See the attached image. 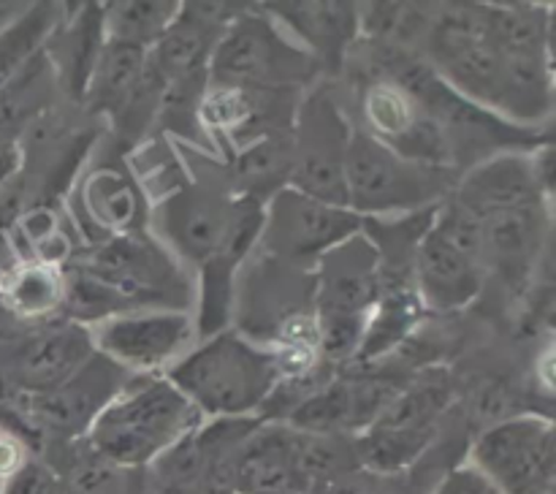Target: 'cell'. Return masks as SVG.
Returning <instances> with one entry per match:
<instances>
[{
    "label": "cell",
    "mask_w": 556,
    "mask_h": 494,
    "mask_svg": "<svg viewBox=\"0 0 556 494\" xmlns=\"http://www.w3.org/2000/svg\"><path fill=\"white\" fill-rule=\"evenodd\" d=\"M424 63L465 101L494 109L525 128L552 114V65L535 54H508L486 36L481 3L443 5L424 36Z\"/></svg>",
    "instance_id": "1"
},
{
    "label": "cell",
    "mask_w": 556,
    "mask_h": 494,
    "mask_svg": "<svg viewBox=\"0 0 556 494\" xmlns=\"http://www.w3.org/2000/svg\"><path fill=\"white\" fill-rule=\"evenodd\" d=\"M201 413L166 378L130 380L92 421V454L112 467H144L199 429Z\"/></svg>",
    "instance_id": "2"
},
{
    "label": "cell",
    "mask_w": 556,
    "mask_h": 494,
    "mask_svg": "<svg viewBox=\"0 0 556 494\" xmlns=\"http://www.w3.org/2000/svg\"><path fill=\"white\" fill-rule=\"evenodd\" d=\"M275 353L261 351L233 331H217L168 369V383L182 391L199 413L239 418L275 394L280 383Z\"/></svg>",
    "instance_id": "3"
},
{
    "label": "cell",
    "mask_w": 556,
    "mask_h": 494,
    "mask_svg": "<svg viewBox=\"0 0 556 494\" xmlns=\"http://www.w3.org/2000/svg\"><path fill=\"white\" fill-rule=\"evenodd\" d=\"M318 71L313 54L286 38L266 11H239L212 52L206 81L248 90H296Z\"/></svg>",
    "instance_id": "4"
},
{
    "label": "cell",
    "mask_w": 556,
    "mask_h": 494,
    "mask_svg": "<svg viewBox=\"0 0 556 494\" xmlns=\"http://www.w3.org/2000/svg\"><path fill=\"white\" fill-rule=\"evenodd\" d=\"M454 174L443 166L407 161L364 130H353L345 152L348 210L364 212L421 210L451 190Z\"/></svg>",
    "instance_id": "5"
},
{
    "label": "cell",
    "mask_w": 556,
    "mask_h": 494,
    "mask_svg": "<svg viewBox=\"0 0 556 494\" xmlns=\"http://www.w3.org/2000/svg\"><path fill=\"white\" fill-rule=\"evenodd\" d=\"M470 465L500 494L556 492L554 423L541 416H514L478 434Z\"/></svg>",
    "instance_id": "6"
},
{
    "label": "cell",
    "mask_w": 556,
    "mask_h": 494,
    "mask_svg": "<svg viewBox=\"0 0 556 494\" xmlns=\"http://www.w3.org/2000/svg\"><path fill=\"white\" fill-rule=\"evenodd\" d=\"M353 128L326 87L309 92L293 117L291 185L320 204L348 210L345 152Z\"/></svg>",
    "instance_id": "7"
},
{
    "label": "cell",
    "mask_w": 556,
    "mask_h": 494,
    "mask_svg": "<svg viewBox=\"0 0 556 494\" xmlns=\"http://www.w3.org/2000/svg\"><path fill=\"white\" fill-rule=\"evenodd\" d=\"M364 217L340 206L320 204L293 188H282L271 195L269 215H264L266 237L271 253L288 258H320L326 250L337 248L362 228Z\"/></svg>",
    "instance_id": "8"
},
{
    "label": "cell",
    "mask_w": 556,
    "mask_h": 494,
    "mask_svg": "<svg viewBox=\"0 0 556 494\" xmlns=\"http://www.w3.org/2000/svg\"><path fill=\"white\" fill-rule=\"evenodd\" d=\"M362 112L367 119L364 134L378 139L396 155L427 163V166H454L443 128L418 106L416 98L407 96L394 81H380L369 87Z\"/></svg>",
    "instance_id": "9"
},
{
    "label": "cell",
    "mask_w": 556,
    "mask_h": 494,
    "mask_svg": "<svg viewBox=\"0 0 556 494\" xmlns=\"http://www.w3.org/2000/svg\"><path fill=\"white\" fill-rule=\"evenodd\" d=\"M231 3H182L172 25L150 49V65L163 85L206 79L210 58L217 41L239 14Z\"/></svg>",
    "instance_id": "10"
},
{
    "label": "cell",
    "mask_w": 556,
    "mask_h": 494,
    "mask_svg": "<svg viewBox=\"0 0 556 494\" xmlns=\"http://www.w3.org/2000/svg\"><path fill=\"white\" fill-rule=\"evenodd\" d=\"M92 353L96 345L85 326H41L5 351L3 380L27 394H43L68 380Z\"/></svg>",
    "instance_id": "11"
},
{
    "label": "cell",
    "mask_w": 556,
    "mask_h": 494,
    "mask_svg": "<svg viewBox=\"0 0 556 494\" xmlns=\"http://www.w3.org/2000/svg\"><path fill=\"white\" fill-rule=\"evenodd\" d=\"M478 223H481L483 269L503 277L510 288L525 286L546 250V201L483 212L478 215Z\"/></svg>",
    "instance_id": "12"
},
{
    "label": "cell",
    "mask_w": 556,
    "mask_h": 494,
    "mask_svg": "<svg viewBox=\"0 0 556 494\" xmlns=\"http://www.w3.org/2000/svg\"><path fill=\"white\" fill-rule=\"evenodd\" d=\"M190 334H193V326L188 315L177 309L123 313L101 320L92 345L98 353L130 372V369L161 367L166 358L177 356L188 345Z\"/></svg>",
    "instance_id": "13"
},
{
    "label": "cell",
    "mask_w": 556,
    "mask_h": 494,
    "mask_svg": "<svg viewBox=\"0 0 556 494\" xmlns=\"http://www.w3.org/2000/svg\"><path fill=\"white\" fill-rule=\"evenodd\" d=\"M380 291L378 250L364 239H345L320 255L318 318L369 320Z\"/></svg>",
    "instance_id": "14"
},
{
    "label": "cell",
    "mask_w": 556,
    "mask_h": 494,
    "mask_svg": "<svg viewBox=\"0 0 556 494\" xmlns=\"http://www.w3.org/2000/svg\"><path fill=\"white\" fill-rule=\"evenodd\" d=\"M87 271L117 288L134 307L172 304L168 293L179 286V275L166 253L136 237H119L103 244Z\"/></svg>",
    "instance_id": "15"
},
{
    "label": "cell",
    "mask_w": 556,
    "mask_h": 494,
    "mask_svg": "<svg viewBox=\"0 0 556 494\" xmlns=\"http://www.w3.org/2000/svg\"><path fill=\"white\" fill-rule=\"evenodd\" d=\"M413 275H416L418 299L429 309L448 313V309L465 307L481 293L486 271L478 261L432 231V223H429L413 253Z\"/></svg>",
    "instance_id": "16"
},
{
    "label": "cell",
    "mask_w": 556,
    "mask_h": 494,
    "mask_svg": "<svg viewBox=\"0 0 556 494\" xmlns=\"http://www.w3.org/2000/svg\"><path fill=\"white\" fill-rule=\"evenodd\" d=\"M237 201L204 190H185L163 210V228L174 248L188 258L206 264L228 248Z\"/></svg>",
    "instance_id": "17"
},
{
    "label": "cell",
    "mask_w": 556,
    "mask_h": 494,
    "mask_svg": "<svg viewBox=\"0 0 556 494\" xmlns=\"http://www.w3.org/2000/svg\"><path fill=\"white\" fill-rule=\"evenodd\" d=\"M277 16L304 43L320 68H340L345 49L362 33V5L356 3H271Z\"/></svg>",
    "instance_id": "18"
},
{
    "label": "cell",
    "mask_w": 556,
    "mask_h": 494,
    "mask_svg": "<svg viewBox=\"0 0 556 494\" xmlns=\"http://www.w3.org/2000/svg\"><path fill=\"white\" fill-rule=\"evenodd\" d=\"M454 199L476 217L483 212L503 210V206L548 201L532 172V161L519 155L494 157L476 166L459 185Z\"/></svg>",
    "instance_id": "19"
},
{
    "label": "cell",
    "mask_w": 556,
    "mask_h": 494,
    "mask_svg": "<svg viewBox=\"0 0 556 494\" xmlns=\"http://www.w3.org/2000/svg\"><path fill=\"white\" fill-rule=\"evenodd\" d=\"M52 36L58 38V54H47L49 60H54L52 71L60 76L65 92L74 101H85L90 76L96 71L98 58H101L103 43H106L103 5H81L76 20L65 30H54Z\"/></svg>",
    "instance_id": "20"
},
{
    "label": "cell",
    "mask_w": 556,
    "mask_h": 494,
    "mask_svg": "<svg viewBox=\"0 0 556 494\" xmlns=\"http://www.w3.org/2000/svg\"><path fill=\"white\" fill-rule=\"evenodd\" d=\"M147 60H150L147 49L106 38L96 71L90 76V85H87L85 101H90L96 112L117 114L134 96L139 81L144 79Z\"/></svg>",
    "instance_id": "21"
},
{
    "label": "cell",
    "mask_w": 556,
    "mask_h": 494,
    "mask_svg": "<svg viewBox=\"0 0 556 494\" xmlns=\"http://www.w3.org/2000/svg\"><path fill=\"white\" fill-rule=\"evenodd\" d=\"M291 130H277V134L250 139V144L239 152L237 163H233V179L242 188L244 199L253 201L280 193L286 185H291Z\"/></svg>",
    "instance_id": "22"
},
{
    "label": "cell",
    "mask_w": 556,
    "mask_h": 494,
    "mask_svg": "<svg viewBox=\"0 0 556 494\" xmlns=\"http://www.w3.org/2000/svg\"><path fill=\"white\" fill-rule=\"evenodd\" d=\"M179 3L166 0H125V3H103V30L114 41L134 43L150 52L157 38L166 33L172 20L177 16Z\"/></svg>",
    "instance_id": "23"
},
{
    "label": "cell",
    "mask_w": 556,
    "mask_h": 494,
    "mask_svg": "<svg viewBox=\"0 0 556 494\" xmlns=\"http://www.w3.org/2000/svg\"><path fill=\"white\" fill-rule=\"evenodd\" d=\"M58 30V5H30L20 20L0 30V87L9 85L43 49L47 38Z\"/></svg>",
    "instance_id": "24"
},
{
    "label": "cell",
    "mask_w": 556,
    "mask_h": 494,
    "mask_svg": "<svg viewBox=\"0 0 556 494\" xmlns=\"http://www.w3.org/2000/svg\"><path fill=\"white\" fill-rule=\"evenodd\" d=\"M60 307L65 309L71 324H76V320H109L114 315H123L134 304L117 288L106 286L87 269H79L71 271L65 280Z\"/></svg>",
    "instance_id": "25"
},
{
    "label": "cell",
    "mask_w": 556,
    "mask_h": 494,
    "mask_svg": "<svg viewBox=\"0 0 556 494\" xmlns=\"http://www.w3.org/2000/svg\"><path fill=\"white\" fill-rule=\"evenodd\" d=\"M85 204L92 220L98 226L112 228V231H125L139 212L130 185L125 182L123 174L112 172V168H103L87 182Z\"/></svg>",
    "instance_id": "26"
},
{
    "label": "cell",
    "mask_w": 556,
    "mask_h": 494,
    "mask_svg": "<svg viewBox=\"0 0 556 494\" xmlns=\"http://www.w3.org/2000/svg\"><path fill=\"white\" fill-rule=\"evenodd\" d=\"M63 286L58 277L43 266H27L16 271L9 282V302L20 315H41L47 309L60 307Z\"/></svg>",
    "instance_id": "27"
},
{
    "label": "cell",
    "mask_w": 556,
    "mask_h": 494,
    "mask_svg": "<svg viewBox=\"0 0 556 494\" xmlns=\"http://www.w3.org/2000/svg\"><path fill=\"white\" fill-rule=\"evenodd\" d=\"M0 494H63L60 478L41 461H25L9 481L3 483Z\"/></svg>",
    "instance_id": "28"
},
{
    "label": "cell",
    "mask_w": 556,
    "mask_h": 494,
    "mask_svg": "<svg viewBox=\"0 0 556 494\" xmlns=\"http://www.w3.org/2000/svg\"><path fill=\"white\" fill-rule=\"evenodd\" d=\"M432 494H500L492 486V481L481 476L472 465H462L451 470L443 481L438 483Z\"/></svg>",
    "instance_id": "29"
},
{
    "label": "cell",
    "mask_w": 556,
    "mask_h": 494,
    "mask_svg": "<svg viewBox=\"0 0 556 494\" xmlns=\"http://www.w3.org/2000/svg\"><path fill=\"white\" fill-rule=\"evenodd\" d=\"M22 465H25V456H22L20 440L14 432L0 427V483L9 481Z\"/></svg>",
    "instance_id": "30"
},
{
    "label": "cell",
    "mask_w": 556,
    "mask_h": 494,
    "mask_svg": "<svg viewBox=\"0 0 556 494\" xmlns=\"http://www.w3.org/2000/svg\"><path fill=\"white\" fill-rule=\"evenodd\" d=\"M20 163H22V150L20 144H16V139L14 141L0 139V188L14 177Z\"/></svg>",
    "instance_id": "31"
},
{
    "label": "cell",
    "mask_w": 556,
    "mask_h": 494,
    "mask_svg": "<svg viewBox=\"0 0 556 494\" xmlns=\"http://www.w3.org/2000/svg\"><path fill=\"white\" fill-rule=\"evenodd\" d=\"M150 494H179V489H174V486H168V483H157L155 489H152Z\"/></svg>",
    "instance_id": "32"
},
{
    "label": "cell",
    "mask_w": 556,
    "mask_h": 494,
    "mask_svg": "<svg viewBox=\"0 0 556 494\" xmlns=\"http://www.w3.org/2000/svg\"><path fill=\"white\" fill-rule=\"evenodd\" d=\"M548 494H556V492H548Z\"/></svg>",
    "instance_id": "33"
}]
</instances>
